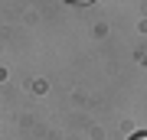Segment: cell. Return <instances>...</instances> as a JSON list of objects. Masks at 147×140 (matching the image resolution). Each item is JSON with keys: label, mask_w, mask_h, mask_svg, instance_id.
Masks as SVG:
<instances>
[{"label": "cell", "mask_w": 147, "mask_h": 140, "mask_svg": "<svg viewBox=\"0 0 147 140\" xmlns=\"http://www.w3.org/2000/svg\"><path fill=\"white\" fill-rule=\"evenodd\" d=\"M127 140H147V130H137V134H131Z\"/></svg>", "instance_id": "cell-1"}, {"label": "cell", "mask_w": 147, "mask_h": 140, "mask_svg": "<svg viewBox=\"0 0 147 140\" xmlns=\"http://www.w3.org/2000/svg\"><path fill=\"white\" fill-rule=\"evenodd\" d=\"M65 3H79L82 7V3H92V0H65Z\"/></svg>", "instance_id": "cell-2"}]
</instances>
